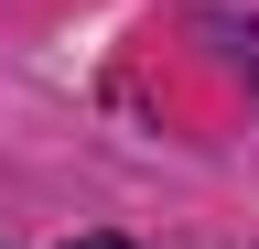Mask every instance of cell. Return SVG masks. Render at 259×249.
I'll return each instance as SVG.
<instances>
[{
	"label": "cell",
	"instance_id": "cell-1",
	"mask_svg": "<svg viewBox=\"0 0 259 249\" xmlns=\"http://www.w3.org/2000/svg\"><path fill=\"white\" fill-rule=\"evenodd\" d=\"M76 249H119V238H76Z\"/></svg>",
	"mask_w": 259,
	"mask_h": 249
}]
</instances>
